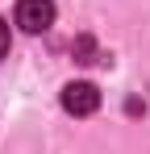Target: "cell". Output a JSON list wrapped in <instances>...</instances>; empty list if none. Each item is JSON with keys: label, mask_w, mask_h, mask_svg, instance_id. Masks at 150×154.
Here are the masks:
<instances>
[{"label": "cell", "mask_w": 150, "mask_h": 154, "mask_svg": "<svg viewBox=\"0 0 150 154\" xmlns=\"http://www.w3.org/2000/svg\"><path fill=\"white\" fill-rule=\"evenodd\" d=\"M63 108H67L71 117H92L100 108V88L88 83V79H71V83L63 88Z\"/></svg>", "instance_id": "6da1fadb"}, {"label": "cell", "mask_w": 150, "mask_h": 154, "mask_svg": "<svg viewBox=\"0 0 150 154\" xmlns=\"http://www.w3.org/2000/svg\"><path fill=\"white\" fill-rule=\"evenodd\" d=\"M8 42H13V38H8V21H0V58L8 54Z\"/></svg>", "instance_id": "277c9868"}, {"label": "cell", "mask_w": 150, "mask_h": 154, "mask_svg": "<svg viewBox=\"0 0 150 154\" xmlns=\"http://www.w3.org/2000/svg\"><path fill=\"white\" fill-rule=\"evenodd\" d=\"M71 54H75V63H100V54H96V42L88 38V33H79L71 42Z\"/></svg>", "instance_id": "3957f363"}, {"label": "cell", "mask_w": 150, "mask_h": 154, "mask_svg": "<svg viewBox=\"0 0 150 154\" xmlns=\"http://www.w3.org/2000/svg\"><path fill=\"white\" fill-rule=\"evenodd\" d=\"M17 25L25 33H46L54 25V0H17Z\"/></svg>", "instance_id": "7a4b0ae2"}]
</instances>
